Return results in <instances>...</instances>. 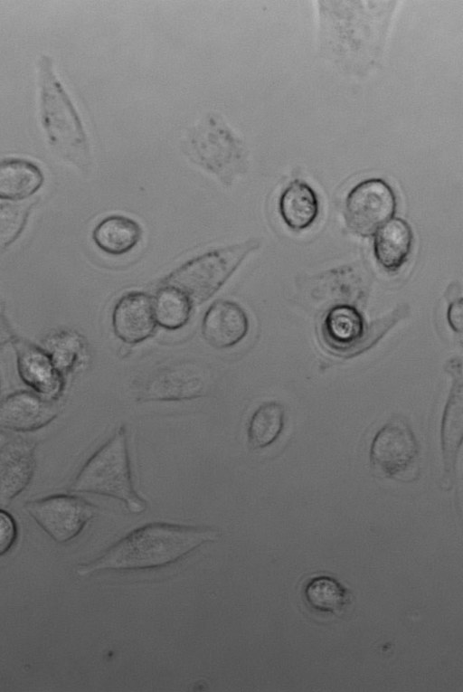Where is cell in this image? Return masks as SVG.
Segmentation results:
<instances>
[{
  "mask_svg": "<svg viewBox=\"0 0 463 692\" xmlns=\"http://www.w3.org/2000/svg\"><path fill=\"white\" fill-rule=\"evenodd\" d=\"M365 324L362 314L349 305H338L326 314L322 336L326 345L337 352L353 350L364 339Z\"/></svg>",
  "mask_w": 463,
  "mask_h": 692,
  "instance_id": "obj_14",
  "label": "cell"
},
{
  "mask_svg": "<svg viewBox=\"0 0 463 692\" xmlns=\"http://www.w3.org/2000/svg\"><path fill=\"white\" fill-rule=\"evenodd\" d=\"M218 537V532L212 528L150 523L128 534L99 558L79 566L77 574L86 576L102 570L130 571L163 567Z\"/></svg>",
  "mask_w": 463,
  "mask_h": 692,
  "instance_id": "obj_1",
  "label": "cell"
},
{
  "mask_svg": "<svg viewBox=\"0 0 463 692\" xmlns=\"http://www.w3.org/2000/svg\"><path fill=\"white\" fill-rule=\"evenodd\" d=\"M16 526L13 517L0 509V555H5L14 544Z\"/></svg>",
  "mask_w": 463,
  "mask_h": 692,
  "instance_id": "obj_23",
  "label": "cell"
},
{
  "mask_svg": "<svg viewBox=\"0 0 463 692\" xmlns=\"http://www.w3.org/2000/svg\"><path fill=\"white\" fill-rule=\"evenodd\" d=\"M57 405L35 392L20 391L0 403V428L32 431L49 424L58 415Z\"/></svg>",
  "mask_w": 463,
  "mask_h": 692,
  "instance_id": "obj_9",
  "label": "cell"
},
{
  "mask_svg": "<svg viewBox=\"0 0 463 692\" xmlns=\"http://www.w3.org/2000/svg\"><path fill=\"white\" fill-rule=\"evenodd\" d=\"M35 444L10 440L0 450V505H6L30 483L35 469Z\"/></svg>",
  "mask_w": 463,
  "mask_h": 692,
  "instance_id": "obj_10",
  "label": "cell"
},
{
  "mask_svg": "<svg viewBox=\"0 0 463 692\" xmlns=\"http://www.w3.org/2000/svg\"><path fill=\"white\" fill-rule=\"evenodd\" d=\"M14 339L13 330L6 318L0 315V347Z\"/></svg>",
  "mask_w": 463,
  "mask_h": 692,
  "instance_id": "obj_25",
  "label": "cell"
},
{
  "mask_svg": "<svg viewBox=\"0 0 463 692\" xmlns=\"http://www.w3.org/2000/svg\"><path fill=\"white\" fill-rule=\"evenodd\" d=\"M249 330V319L244 309L236 302L216 300L204 314L202 333L205 341L219 349L240 343Z\"/></svg>",
  "mask_w": 463,
  "mask_h": 692,
  "instance_id": "obj_11",
  "label": "cell"
},
{
  "mask_svg": "<svg viewBox=\"0 0 463 692\" xmlns=\"http://www.w3.org/2000/svg\"><path fill=\"white\" fill-rule=\"evenodd\" d=\"M396 211V196L383 179L369 178L348 193L345 215L348 226L362 236H370L391 220Z\"/></svg>",
  "mask_w": 463,
  "mask_h": 692,
  "instance_id": "obj_6",
  "label": "cell"
},
{
  "mask_svg": "<svg viewBox=\"0 0 463 692\" xmlns=\"http://www.w3.org/2000/svg\"><path fill=\"white\" fill-rule=\"evenodd\" d=\"M71 490L104 495L121 500L131 513L140 514L146 502L137 495L131 477L127 431L124 426L86 461Z\"/></svg>",
  "mask_w": 463,
  "mask_h": 692,
  "instance_id": "obj_2",
  "label": "cell"
},
{
  "mask_svg": "<svg viewBox=\"0 0 463 692\" xmlns=\"http://www.w3.org/2000/svg\"><path fill=\"white\" fill-rule=\"evenodd\" d=\"M33 203L0 204V249L8 247L23 232Z\"/></svg>",
  "mask_w": 463,
  "mask_h": 692,
  "instance_id": "obj_22",
  "label": "cell"
},
{
  "mask_svg": "<svg viewBox=\"0 0 463 692\" xmlns=\"http://www.w3.org/2000/svg\"><path fill=\"white\" fill-rule=\"evenodd\" d=\"M154 299V310L158 325L168 330L184 327L193 308L191 299L179 289L164 285Z\"/></svg>",
  "mask_w": 463,
  "mask_h": 692,
  "instance_id": "obj_20",
  "label": "cell"
},
{
  "mask_svg": "<svg viewBox=\"0 0 463 692\" xmlns=\"http://www.w3.org/2000/svg\"><path fill=\"white\" fill-rule=\"evenodd\" d=\"M9 441H10V439H9L8 435H6L5 433H4L3 431H0V450H1V449H2V447H3V446L5 444V443H7Z\"/></svg>",
  "mask_w": 463,
  "mask_h": 692,
  "instance_id": "obj_26",
  "label": "cell"
},
{
  "mask_svg": "<svg viewBox=\"0 0 463 692\" xmlns=\"http://www.w3.org/2000/svg\"><path fill=\"white\" fill-rule=\"evenodd\" d=\"M96 245L109 255H123L134 249L142 238L138 223L124 215H110L94 229Z\"/></svg>",
  "mask_w": 463,
  "mask_h": 692,
  "instance_id": "obj_17",
  "label": "cell"
},
{
  "mask_svg": "<svg viewBox=\"0 0 463 692\" xmlns=\"http://www.w3.org/2000/svg\"><path fill=\"white\" fill-rule=\"evenodd\" d=\"M462 386L452 390L442 423V446L446 469H451L462 436Z\"/></svg>",
  "mask_w": 463,
  "mask_h": 692,
  "instance_id": "obj_21",
  "label": "cell"
},
{
  "mask_svg": "<svg viewBox=\"0 0 463 692\" xmlns=\"http://www.w3.org/2000/svg\"><path fill=\"white\" fill-rule=\"evenodd\" d=\"M304 597L313 610L336 614L349 603L350 592L339 581L327 575L310 579L304 588Z\"/></svg>",
  "mask_w": 463,
  "mask_h": 692,
  "instance_id": "obj_18",
  "label": "cell"
},
{
  "mask_svg": "<svg viewBox=\"0 0 463 692\" xmlns=\"http://www.w3.org/2000/svg\"><path fill=\"white\" fill-rule=\"evenodd\" d=\"M372 465L383 476L404 480L418 469L420 448L409 424L394 419L375 434L370 448Z\"/></svg>",
  "mask_w": 463,
  "mask_h": 692,
  "instance_id": "obj_5",
  "label": "cell"
},
{
  "mask_svg": "<svg viewBox=\"0 0 463 692\" xmlns=\"http://www.w3.org/2000/svg\"><path fill=\"white\" fill-rule=\"evenodd\" d=\"M413 234L408 223L392 218L374 233L373 252L377 262L388 271H396L407 261Z\"/></svg>",
  "mask_w": 463,
  "mask_h": 692,
  "instance_id": "obj_13",
  "label": "cell"
},
{
  "mask_svg": "<svg viewBox=\"0 0 463 692\" xmlns=\"http://www.w3.org/2000/svg\"><path fill=\"white\" fill-rule=\"evenodd\" d=\"M319 211L317 194L307 183L294 180L283 191L279 199V213L284 223L292 230L308 228Z\"/></svg>",
  "mask_w": 463,
  "mask_h": 692,
  "instance_id": "obj_15",
  "label": "cell"
},
{
  "mask_svg": "<svg viewBox=\"0 0 463 692\" xmlns=\"http://www.w3.org/2000/svg\"><path fill=\"white\" fill-rule=\"evenodd\" d=\"M14 346L17 369L24 383L45 398L58 395L62 389V378L49 354L22 340H17Z\"/></svg>",
  "mask_w": 463,
  "mask_h": 692,
  "instance_id": "obj_12",
  "label": "cell"
},
{
  "mask_svg": "<svg viewBox=\"0 0 463 692\" xmlns=\"http://www.w3.org/2000/svg\"><path fill=\"white\" fill-rule=\"evenodd\" d=\"M253 248L249 241L205 252L173 271L164 285L179 289L193 303H202L220 289Z\"/></svg>",
  "mask_w": 463,
  "mask_h": 692,
  "instance_id": "obj_4",
  "label": "cell"
},
{
  "mask_svg": "<svg viewBox=\"0 0 463 692\" xmlns=\"http://www.w3.org/2000/svg\"><path fill=\"white\" fill-rule=\"evenodd\" d=\"M25 509L58 543H65L77 536L96 513L93 505L69 495L30 501L25 504Z\"/></svg>",
  "mask_w": 463,
  "mask_h": 692,
  "instance_id": "obj_7",
  "label": "cell"
},
{
  "mask_svg": "<svg viewBox=\"0 0 463 692\" xmlns=\"http://www.w3.org/2000/svg\"><path fill=\"white\" fill-rule=\"evenodd\" d=\"M156 325L154 299L145 292H128L114 307V333L127 344H137L149 338L155 333Z\"/></svg>",
  "mask_w": 463,
  "mask_h": 692,
  "instance_id": "obj_8",
  "label": "cell"
},
{
  "mask_svg": "<svg viewBox=\"0 0 463 692\" xmlns=\"http://www.w3.org/2000/svg\"><path fill=\"white\" fill-rule=\"evenodd\" d=\"M284 407L277 402L264 403L253 412L248 426L249 446L253 450L272 444L284 427Z\"/></svg>",
  "mask_w": 463,
  "mask_h": 692,
  "instance_id": "obj_19",
  "label": "cell"
},
{
  "mask_svg": "<svg viewBox=\"0 0 463 692\" xmlns=\"http://www.w3.org/2000/svg\"><path fill=\"white\" fill-rule=\"evenodd\" d=\"M43 175L33 162L18 157L0 161V199L22 200L43 185Z\"/></svg>",
  "mask_w": 463,
  "mask_h": 692,
  "instance_id": "obj_16",
  "label": "cell"
},
{
  "mask_svg": "<svg viewBox=\"0 0 463 692\" xmlns=\"http://www.w3.org/2000/svg\"><path fill=\"white\" fill-rule=\"evenodd\" d=\"M462 299L452 302L448 309V321L454 331L461 333L462 330Z\"/></svg>",
  "mask_w": 463,
  "mask_h": 692,
  "instance_id": "obj_24",
  "label": "cell"
},
{
  "mask_svg": "<svg viewBox=\"0 0 463 692\" xmlns=\"http://www.w3.org/2000/svg\"><path fill=\"white\" fill-rule=\"evenodd\" d=\"M38 71L41 119L48 141L63 156L80 158L87 151L85 135L71 100L53 73L52 59L42 56Z\"/></svg>",
  "mask_w": 463,
  "mask_h": 692,
  "instance_id": "obj_3",
  "label": "cell"
}]
</instances>
